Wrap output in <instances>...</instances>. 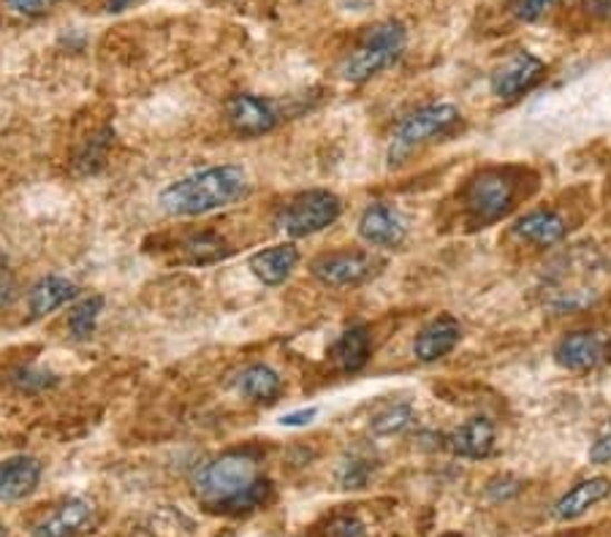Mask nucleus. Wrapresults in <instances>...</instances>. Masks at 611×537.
I'll return each instance as SVG.
<instances>
[{"label":"nucleus","mask_w":611,"mask_h":537,"mask_svg":"<svg viewBox=\"0 0 611 537\" xmlns=\"http://www.w3.org/2000/svg\"><path fill=\"white\" fill-rule=\"evenodd\" d=\"M194 494L215 514L243 516L269 503L272 480L258 473V459L250 450H228L196 470Z\"/></svg>","instance_id":"f257e3e1"},{"label":"nucleus","mask_w":611,"mask_h":537,"mask_svg":"<svg viewBox=\"0 0 611 537\" xmlns=\"http://www.w3.org/2000/svg\"><path fill=\"white\" fill-rule=\"evenodd\" d=\"M248 193V175L239 166H213L196 171L160 190V207L177 218H196V215L215 212Z\"/></svg>","instance_id":"f03ea898"},{"label":"nucleus","mask_w":611,"mask_h":537,"mask_svg":"<svg viewBox=\"0 0 611 537\" xmlns=\"http://www.w3.org/2000/svg\"><path fill=\"white\" fill-rule=\"evenodd\" d=\"M407 47V30L400 20H384L373 28L364 30L359 44L348 52V58L339 66V73L348 82L362 84L369 82L373 77H378L381 71H386L388 66H394L400 60V54Z\"/></svg>","instance_id":"7ed1b4c3"},{"label":"nucleus","mask_w":611,"mask_h":537,"mask_svg":"<svg viewBox=\"0 0 611 537\" xmlns=\"http://www.w3.org/2000/svg\"><path fill=\"white\" fill-rule=\"evenodd\" d=\"M456 122H460V109L452 107V103H430V107L416 109L400 122L392 147H388V163H405L413 152L422 150L432 139L452 131Z\"/></svg>","instance_id":"20e7f679"},{"label":"nucleus","mask_w":611,"mask_h":537,"mask_svg":"<svg viewBox=\"0 0 611 537\" xmlns=\"http://www.w3.org/2000/svg\"><path fill=\"white\" fill-rule=\"evenodd\" d=\"M514 182L497 169L481 171L479 177L471 179V185L465 190V209L473 223L479 226H490L503 220L514 209Z\"/></svg>","instance_id":"39448f33"},{"label":"nucleus","mask_w":611,"mask_h":537,"mask_svg":"<svg viewBox=\"0 0 611 537\" xmlns=\"http://www.w3.org/2000/svg\"><path fill=\"white\" fill-rule=\"evenodd\" d=\"M343 215V201L332 190H307L288 203L283 212V228L292 237H313L324 231Z\"/></svg>","instance_id":"423d86ee"},{"label":"nucleus","mask_w":611,"mask_h":537,"mask_svg":"<svg viewBox=\"0 0 611 537\" xmlns=\"http://www.w3.org/2000/svg\"><path fill=\"white\" fill-rule=\"evenodd\" d=\"M384 267L381 258H375L373 252H359V250H339V252H324L316 261L311 263L313 277L318 282L329 288H351L362 286L369 277Z\"/></svg>","instance_id":"0eeeda50"},{"label":"nucleus","mask_w":611,"mask_h":537,"mask_svg":"<svg viewBox=\"0 0 611 537\" xmlns=\"http://www.w3.org/2000/svg\"><path fill=\"white\" fill-rule=\"evenodd\" d=\"M543 73H546L543 60L530 52H516L503 66L495 68V73L490 77V88L500 101H516L541 82Z\"/></svg>","instance_id":"6e6552de"},{"label":"nucleus","mask_w":611,"mask_h":537,"mask_svg":"<svg viewBox=\"0 0 611 537\" xmlns=\"http://www.w3.org/2000/svg\"><path fill=\"white\" fill-rule=\"evenodd\" d=\"M609 342L598 331H573L565 335L554 348V361L568 372H590L598 364L607 361Z\"/></svg>","instance_id":"1a4fd4ad"},{"label":"nucleus","mask_w":611,"mask_h":537,"mask_svg":"<svg viewBox=\"0 0 611 537\" xmlns=\"http://www.w3.org/2000/svg\"><path fill=\"white\" fill-rule=\"evenodd\" d=\"M226 117L231 128L243 136H264L277 126L280 115H277L275 103L267 98L250 96V92H239L226 103Z\"/></svg>","instance_id":"9d476101"},{"label":"nucleus","mask_w":611,"mask_h":537,"mask_svg":"<svg viewBox=\"0 0 611 537\" xmlns=\"http://www.w3.org/2000/svg\"><path fill=\"white\" fill-rule=\"evenodd\" d=\"M92 516L96 508L90 499L71 497L36 524L33 537H79L92 527Z\"/></svg>","instance_id":"9b49d317"},{"label":"nucleus","mask_w":611,"mask_h":537,"mask_svg":"<svg viewBox=\"0 0 611 537\" xmlns=\"http://www.w3.org/2000/svg\"><path fill=\"white\" fill-rule=\"evenodd\" d=\"M359 237L373 247H400L407 237L403 215L388 203H373L359 220Z\"/></svg>","instance_id":"f8f14e48"},{"label":"nucleus","mask_w":611,"mask_h":537,"mask_svg":"<svg viewBox=\"0 0 611 537\" xmlns=\"http://www.w3.org/2000/svg\"><path fill=\"white\" fill-rule=\"evenodd\" d=\"M41 467L33 456H11L0 461V503H22L30 494L39 489Z\"/></svg>","instance_id":"ddd939ff"},{"label":"nucleus","mask_w":611,"mask_h":537,"mask_svg":"<svg viewBox=\"0 0 611 537\" xmlns=\"http://www.w3.org/2000/svg\"><path fill=\"white\" fill-rule=\"evenodd\" d=\"M460 320L452 318V315H441V318L430 320V324L418 331L416 339H413V356L424 364L441 361L443 356H449L456 345H460Z\"/></svg>","instance_id":"4468645a"},{"label":"nucleus","mask_w":611,"mask_h":537,"mask_svg":"<svg viewBox=\"0 0 611 537\" xmlns=\"http://www.w3.org/2000/svg\"><path fill=\"white\" fill-rule=\"evenodd\" d=\"M609 494H611L609 478H603V475H598V478H588L582 480V484L573 486L571 491H565L563 497L558 499L552 514L558 521H576L579 516H584L590 508H595L598 503H603Z\"/></svg>","instance_id":"2eb2a0df"},{"label":"nucleus","mask_w":611,"mask_h":537,"mask_svg":"<svg viewBox=\"0 0 611 537\" xmlns=\"http://www.w3.org/2000/svg\"><path fill=\"white\" fill-rule=\"evenodd\" d=\"M449 448L462 459H486L495 448V424L490 418L479 416L460 426L449 435Z\"/></svg>","instance_id":"dca6fc26"},{"label":"nucleus","mask_w":611,"mask_h":537,"mask_svg":"<svg viewBox=\"0 0 611 537\" xmlns=\"http://www.w3.org/2000/svg\"><path fill=\"white\" fill-rule=\"evenodd\" d=\"M296 263H299V250L294 245H275L250 256V271L264 286H280V282H286L296 269Z\"/></svg>","instance_id":"f3484780"},{"label":"nucleus","mask_w":611,"mask_h":537,"mask_svg":"<svg viewBox=\"0 0 611 537\" xmlns=\"http://www.w3.org/2000/svg\"><path fill=\"white\" fill-rule=\"evenodd\" d=\"M514 233L530 245L552 247L563 242L568 228H565V220L560 218L558 212H549V209H533V212L522 215V218L516 220Z\"/></svg>","instance_id":"a211bd4d"},{"label":"nucleus","mask_w":611,"mask_h":537,"mask_svg":"<svg viewBox=\"0 0 611 537\" xmlns=\"http://www.w3.org/2000/svg\"><path fill=\"white\" fill-rule=\"evenodd\" d=\"M77 294H79L77 282H71L68 277H60V275L41 277L28 294L30 312H33V318H45V315L60 310V307L68 305V301L77 299Z\"/></svg>","instance_id":"6ab92c4d"},{"label":"nucleus","mask_w":611,"mask_h":537,"mask_svg":"<svg viewBox=\"0 0 611 537\" xmlns=\"http://www.w3.org/2000/svg\"><path fill=\"white\" fill-rule=\"evenodd\" d=\"M369 350H373L369 331L364 326H351L337 337L335 348H332V361L337 364V369L354 375L369 361Z\"/></svg>","instance_id":"aec40b11"},{"label":"nucleus","mask_w":611,"mask_h":537,"mask_svg":"<svg viewBox=\"0 0 611 537\" xmlns=\"http://www.w3.org/2000/svg\"><path fill=\"white\" fill-rule=\"evenodd\" d=\"M237 388L243 397L250 399V402L272 405L280 399L283 380L275 369L267 367V364H253V367H248L243 375H239Z\"/></svg>","instance_id":"412c9836"},{"label":"nucleus","mask_w":611,"mask_h":537,"mask_svg":"<svg viewBox=\"0 0 611 537\" xmlns=\"http://www.w3.org/2000/svg\"><path fill=\"white\" fill-rule=\"evenodd\" d=\"M104 312V296H88V299L79 301L68 315V329H71L73 339H90L96 331L98 318Z\"/></svg>","instance_id":"4be33fe9"},{"label":"nucleus","mask_w":611,"mask_h":537,"mask_svg":"<svg viewBox=\"0 0 611 537\" xmlns=\"http://www.w3.org/2000/svg\"><path fill=\"white\" fill-rule=\"evenodd\" d=\"M231 252V247L226 245V239H220L218 233H199V237H190L185 242V258L190 263H215L224 261Z\"/></svg>","instance_id":"5701e85b"},{"label":"nucleus","mask_w":611,"mask_h":537,"mask_svg":"<svg viewBox=\"0 0 611 537\" xmlns=\"http://www.w3.org/2000/svg\"><path fill=\"white\" fill-rule=\"evenodd\" d=\"M411 424H413V407L411 405H394L373 418V431L378 437L400 435V431L407 429Z\"/></svg>","instance_id":"b1692460"},{"label":"nucleus","mask_w":611,"mask_h":537,"mask_svg":"<svg viewBox=\"0 0 611 537\" xmlns=\"http://www.w3.org/2000/svg\"><path fill=\"white\" fill-rule=\"evenodd\" d=\"M554 3H558V0H509L511 14H514L516 20H522V22L541 20V17L546 14V11L552 9Z\"/></svg>","instance_id":"393cba45"},{"label":"nucleus","mask_w":611,"mask_h":537,"mask_svg":"<svg viewBox=\"0 0 611 537\" xmlns=\"http://www.w3.org/2000/svg\"><path fill=\"white\" fill-rule=\"evenodd\" d=\"M369 475H373V465H369V461L354 459L343 467V473H339V484H343V489H362V486H367Z\"/></svg>","instance_id":"a878e982"},{"label":"nucleus","mask_w":611,"mask_h":537,"mask_svg":"<svg viewBox=\"0 0 611 537\" xmlns=\"http://www.w3.org/2000/svg\"><path fill=\"white\" fill-rule=\"evenodd\" d=\"M522 491V480L514 478V475H500V478L492 480L486 486V494H490L492 503H505V499L516 497Z\"/></svg>","instance_id":"bb28decb"},{"label":"nucleus","mask_w":611,"mask_h":537,"mask_svg":"<svg viewBox=\"0 0 611 537\" xmlns=\"http://www.w3.org/2000/svg\"><path fill=\"white\" fill-rule=\"evenodd\" d=\"M3 3L20 17H41L47 14L49 9H55L60 0H3Z\"/></svg>","instance_id":"cd10ccee"},{"label":"nucleus","mask_w":611,"mask_h":537,"mask_svg":"<svg viewBox=\"0 0 611 537\" xmlns=\"http://www.w3.org/2000/svg\"><path fill=\"white\" fill-rule=\"evenodd\" d=\"M58 378L49 372H41V369H22L20 375H17V386L24 388V391H45V388L55 386Z\"/></svg>","instance_id":"c85d7f7f"},{"label":"nucleus","mask_w":611,"mask_h":537,"mask_svg":"<svg viewBox=\"0 0 611 537\" xmlns=\"http://www.w3.org/2000/svg\"><path fill=\"white\" fill-rule=\"evenodd\" d=\"M17 291V282H14V271H11L9 261H6L3 250H0V305H6V301H11V296Z\"/></svg>","instance_id":"c756f323"},{"label":"nucleus","mask_w":611,"mask_h":537,"mask_svg":"<svg viewBox=\"0 0 611 537\" xmlns=\"http://www.w3.org/2000/svg\"><path fill=\"white\" fill-rule=\"evenodd\" d=\"M590 461L592 465H609L611 461V429L607 431V435H601L595 442H592Z\"/></svg>","instance_id":"7c9ffc66"},{"label":"nucleus","mask_w":611,"mask_h":537,"mask_svg":"<svg viewBox=\"0 0 611 537\" xmlns=\"http://www.w3.org/2000/svg\"><path fill=\"white\" fill-rule=\"evenodd\" d=\"M332 537H362L364 535V527L356 518H337L335 524H332L329 529Z\"/></svg>","instance_id":"2f4dec72"},{"label":"nucleus","mask_w":611,"mask_h":537,"mask_svg":"<svg viewBox=\"0 0 611 537\" xmlns=\"http://www.w3.org/2000/svg\"><path fill=\"white\" fill-rule=\"evenodd\" d=\"M318 416V407H305V410H296V412H288V416L280 418L283 426H307L313 424V418Z\"/></svg>","instance_id":"473e14b6"},{"label":"nucleus","mask_w":611,"mask_h":537,"mask_svg":"<svg viewBox=\"0 0 611 537\" xmlns=\"http://www.w3.org/2000/svg\"><path fill=\"white\" fill-rule=\"evenodd\" d=\"M584 6L598 20H611V0H584Z\"/></svg>","instance_id":"72a5a7b5"},{"label":"nucleus","mask_w":611,"mask_h":537,"mask_svg":"<svg viewBox=\"0 0 611 537\" xmlns=\"http://www.w3.org/2000/svg\"><path fill=\"white\" fill-rule=\"evenodd\" d=\"M136 0H107V11H112V14H120V11L131 9Z\"/></svg>","instance_id":"f704fd0d"},{"label":"nucleus","mask_w":611,"mask_h":537,"mask_svg":"<svg viewBox=\"0 0 611 537\" xmlns=\"http://www.w3.org/2000/svg\"><path fill=\"white\" fill-rule=\"evenodd\" d=\"M0 537H9V533H6V527H3V524H0Z\"/></svg>","instance_id":"c9c22d12"}]
</instances>
